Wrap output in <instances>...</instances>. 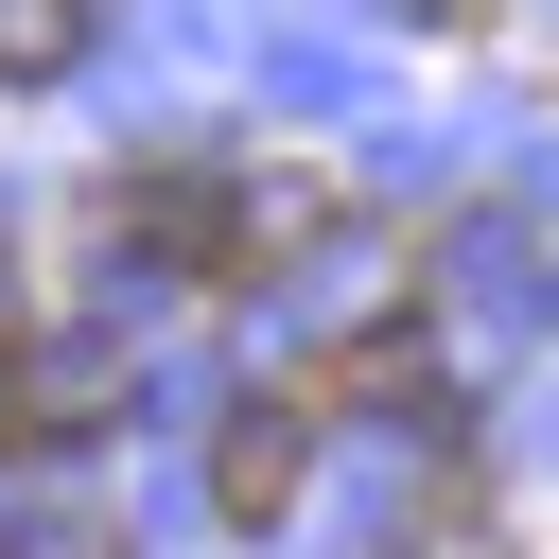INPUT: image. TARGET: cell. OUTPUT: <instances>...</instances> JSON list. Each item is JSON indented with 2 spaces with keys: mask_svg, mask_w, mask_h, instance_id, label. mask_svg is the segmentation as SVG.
I'll return each instance as SVG.
<instances>
[{
  "mask_svg": "<svg viewBox=\"0 0 559 559\" xmlns=\"http://www.w3.org/2000/svg\"><path fill=\"white\" fill-rule=\"evenodd\" d=\"M210 489H227V507H245V524H262V507H280V489H297V419H245V437H227V472H210Z\"/></svg>",
  "mask_w": 559,
  "mask_h": 559,
  "instance_id": "6da1fadb",
  "label": "cell"
}]
</instances>
